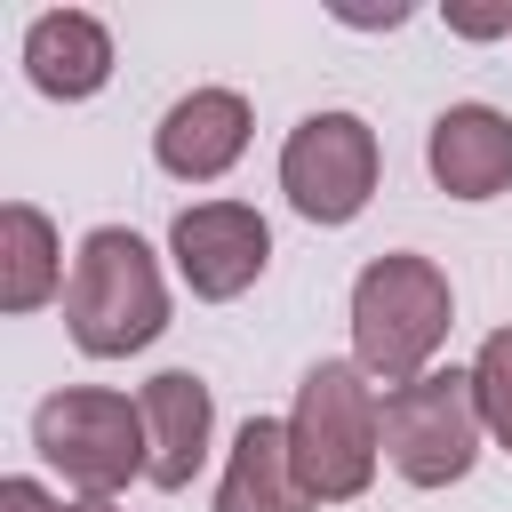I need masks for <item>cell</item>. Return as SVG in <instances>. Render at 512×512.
<instances>
[{
  "instance_id": "obj_1",
  "label": "cell",
  "mask_w": 512,
  "mask_h": 512,
  "mask_svg": "<svg viewBox=\"0 0 512 512\" xmlns=\"http://www.w3.org/2000/svg\"><path fill=\"white\" fill-rule=\"evenodd\" d=\"M448 328H456V288L432 256L384 248V256L360 264V280H352V360L384 392L416 384L432 368V352L448 344Z\"/></svg>"
},
{
  "instance_id": "obj_2",
  "label": "cell",
  "mask_w": 512,
  "mask_h": 512,
  "mask_svg": "<svg viewBox=\"0 0 512 512\" xmlns=\"http://www.w3.org/2000/svg\"><path fill=\"white\" fill-rule=\"evenodd\" d=\"M288 448L312 488V504H352L376 480L384 456V400L360 360H312L288 408Z\"/></svg>"
},
{
  "instance_id": "obj_3",
  "label": "cell",
  "mask_w": 512,
  "mask_h": 512,
  "mask_svg": "<svg viewBox=\"0 0 512 512\" xmlns=\"http://www.w3.org/2000/svg\"><path fill=\"white\" fill-rule=\"evenodd\" d=\"M64 328L88 360H128L168 328V280L160 256L128 224H96L64 280Z\"/></svg>"
},
{
  "instance_id": "obj_4",
  "label": "cell",
  "mask_w": 512,
  "mask_h": 512,
  "mask_svg": "<svg viewBox=\"0 0 512 512\" xmlns=\"http://www.w3.org/2000/svg\"><path fill=\"white\" fill-rule=\"evenodd\" d=\"M32 448L48 472H64V488H80V504H112L128 480H152L144 408L128 392H104V384L48 392L32 408Z\"/></svg>"
},
{
  "instance_id": "obj_5",
  "label": "cell",
  "mask_w": 512,
  "mask_h": 512,
  "mask_svg": "<svg viewBox=\"0 0 512 512\" xmlns=\"http://www.w3.org/2000/svg\"><path fill=\"white\" fill-rule=\"evenodd\" d=\"M480 400H472V368H424L416 384L384 392V456L408 488H456L480 464Z\"/></svg>"
},
{
  "instance_id": "obj_6",
  "label": "cell",
  "mask_w": 512,
  "mask_h": 512,
  "mask_svg": "<svg viewBox=\"0 0 512 512\" xmlns=\"http://www.w3.org/2000/svg\"><path fill=\"white\" fill-rule=\"evenodd\" d=\"M384 152L360 112H304L280 144V192L304 224H352L376 200Z\"/></svg>"
},
{
  "instance_id": "obj_7",
  "label": "cell",
  "mask_w": 512,
  "mask_h": 512,
  "mask_svg": "<svg viewBox=\"0 0 512 512\" xmlns=\"http://www.w3.org/2000/svg\"><path fill=\"white\" fill-rule=\"evenodd\" d=\"M168 256H176V280L200 296V304H232L264 280L272 264V224L248 208V200H192L176 208L168 224Z\"/></svg>"
},
{
  "instance_id": "obj_8",
  "label": "cell",
  "mask_w": 512,
  "mask_h": 512,
  "mask_svg": "<svg viewBox=\"0 0 512 512\" xmlns=\"http://www.w3.org/2000/svg\"><path fill=\"white\" fill-rule=\"evenodd\" d=\"M248 128H256V112H248L240 88H192V96H176V104L160 112L152 160H160L176 184H216V176L248 152Z\"/></svg>"
},
{
  "instance_id": "obj_9",
  "label": "cell",
  "mask_w": 512,
  "mask_h": 512,
  "mask_svg": "<svg viewBox=\"0 0 512 512\" xmlns=\"http://www.w3.org/2000/svg\"><path fill=\"white\" fill-rule=\"evenodd\" d=\"M424 168L448 200H496L512 192V120L496 104H448L424 136Z\"/></svg>"
},
{
  "instance_id": "obj_10",
  "label": "cell",
  "mask_w": 512,
  "mask_h": 512,
  "mask_svg": "<svg viewBox=\"0 0 512 512\" xmlns=\"http://www.w3.org/2000/svg\"><path fill=\"white\" fill-rule=\"evenodd\" d=\"M136 408H144V440H152V488H192V472L208 464V440H216V400H208V384L192 376V368H160L144 392H136Z\"/></svg>"
},
{
  "instance_id": "obj_11",
  "label": "cell",
  "mask_w": 512,
  "mask_h": 512,
  "mask_svg": "<svg viewBox=\"0 0 512 512\" xmlns=\"http://www.w3.org/2000/svg\"><path fill=\"white\" fill-rule=\"evenodd\" d=\"M24 80L56 104H80L112 80V32L88 8H48L24 24Z\"/></svg>"
},
{
  "instance_id": "obj_12",
  "label": "cell",
  "mask_w": 512,
  "mask_h": 512,
  "mask_svg": "<svg viewBox=\"0 0 512 512\" xmlns=\"http://www.w3.org/2000/svg\"><path fill=\"white\" fill-rule=\"evenodd\" d=\"M216 512H312V488H304L296 448H288V416H248L232 432Z\"/></svg>"
},
{
  "instance_id": "obj_13",
  "label": "cell",
  "mask_w": 512,
  "mask_h": 512,
  "mask_svg": "<svg viewBox=\"0 0 512 512\" xmlns=\"http://www.w3.org/2000/svg\"><path fill=\"white\" fill-rule=\"evenodd\" d=\"M64 240L32 200L0 208V312H40L48 296H64Z\"/></svg>"
},
{
  "instance_id": "obj_14",
  "label": "cell",
  "mask_w": 512,
  "mask_h": 512,
  "mask_svg": "<svg viewBox=\"0 0 512 512\" xmlns=\"http://www.w3.org/2000/svg\"><path fill=\"white\" fill-rule=\"evenodd\" d=\"M472 400H480L488 440L512 448V328H496V336L472 352Z\"/></svg>"
},
{
  "instance_id": "obj_15",
  "label": "cell",
  "mask_w": 512,
  "mask_h": 512,
  "mask_svg": "<svg viewBox=\"0 0 512 512\" xmlns=\"http://www.w3.org/2000/svg\"><path fill=\"white\" fill-rule=\"evenodd\" d=\"M0 512H64L40 480H0Z\"/></svg>"
},
{
  "instance_id": "obj_16",
  "label": "cell",
  "mask_w": 512,
  "mask_h": 512,
  "mask_svg": "<svg viewBox=\"0 0 512 512\" xmlns=\"http://www.w3.org/2000/svg\"><path fill=\"white\" fill-rule=\"evenodd\" d=\"M448 24L472 32V40H488V32H512V8H448Z\"/></svg>"
},
{
  "instance_id": "obj_17",
  "label": "cell",
  "mask_w": 512,
  "mask_h": 512,
  "mask_svg": "<svg viewBox=\"0 0 512 512\" xmlns=\"http://www.w3.org/2000/svg\"><path fill=\"white\" fill-rule=\"evenodd\" d=\"M64 512H120V504H64Z\"/></svg>"
}]
</instances>
